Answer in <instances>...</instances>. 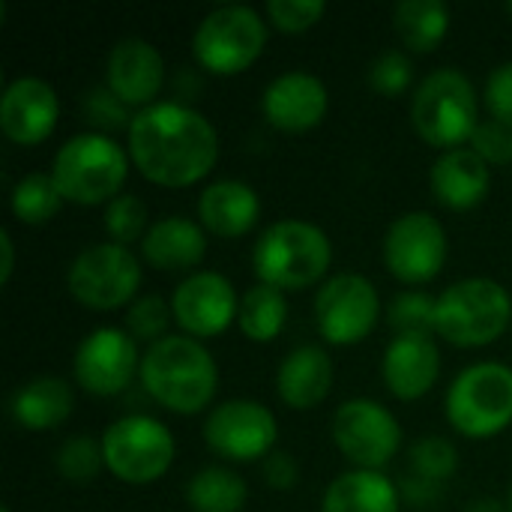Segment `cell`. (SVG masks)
I'll return each mask as SVG.
<instances>
[{
    "mask_svg": "<svg viewBox=\"0 0 512 512\" xmlns=\"http://www.w3.org/2000/svg\"><path fill=\"white\" fill-rule=\"evenodd\" d=\"M444 408L450 426L465 438H495L512 423V369L495 360L462 369Z\"/></svg>",
    "mask_w": 512,
    "mask_h": 512,
    "instance_id": "7",
    "label": "cell"
},
{
    "mask_svg": "<svg viewBox=\"0 0 512 512\" xmlns=\"http://www.w3.org/2000/svg\"><path fill=\"white\" fill-rule=\"evenodd\" d=\"M264 480H267V486H273V489H294L297 486V480H300V465H297V459L291 456V453H285V450H273L267 459H264Z\"/></svg>",
    "mask_w": 512,
    "mask_h": 512,
    "instance_id": "42",
    "label": "cell"
},
{
    "mask_svg": "<svg viewBox=\"0 0 512 512\" xmlns=\"http://www.w3.org/2000/svg\"><path fill=\"white\" fill-rule=\"evenodd\" d=\"M330 108L327 84L306 69H291L276 75L261 93L264 117L282 132H306L324 120Z\"/></svg>",
    "mask_w": 512,
    "mask_h": 512,
    "instance_id": "19",
    "label": "cell"
},
{
    "mask_svg": "<svg viewBox=\"0 0 512 512\" xmlns=\"http://www.w3.org/2000/svg\"><path fill=\"white\" fill-rule=\"evenodd\" d=\"M510 12H512V3H510Z\"/></svg>",
    "mask_w": 512,
    "mask_h": 512,
    "instance_id": "47",
    "label": "cell"
},
{
    "mask_svg": "<svg viewBox=\"0 0 512 512\" xmlns=\"http://www.w3.org/2000/svg\"><path fill=\"white\" fill-rule=\"evenodd\" d=\"M333 360L321 345H300L279 363L276 390L279 399L294 411H309L321 405L333 387Z\"/></svg>",
    "mask_w": 512,
    "mask_h": 512,
    "instance_id": "23",
    "label": "cell"
},
{
    "mask_svg": "<svg viewBox=\"0 0 512 512\" xmlns=\"http://www.w3.org/2000/svg\"><path fill=\"white\" fill-rule=\"evenodd\" d=\"M267 45V24L249 3H222L210 9L195 33L192 51L198 63L216 75H234L252 66Z\"/></svg>",
    "mask_w": 512,
    "mask_h": 512,
    "instance_id": "8",
    "label": "cell"
},
{
    "mask_svg": "<svg viewBox=\"0 0 512 512\" xmlns=\"http://www.w3.org/2000/svg\"><path fill=\"white\" fill-rule=\"evenodd\" d=\"M198 216L210 234L231 240L255 228L261 216V198L246 180L222 177L204 186L198 195Z\"/></svg>",
    "mask_w": 512,
    "mask_h": 512,
    "instance_id": "21",
    "label": "cell"
},
{
    "mask_svg": "<svg viewBox=\"0 0 512 512\" xmlns=\"http://www.w3.org/2000/svg\"><path fill=\"white\" fill-rule=\"evenodd\" d=\"M411 123L417 135L441 150H456L471 141L480 126L477 90L456 66L429 72L411 96Z\"/></svg>",
    "mask_w": 512,
    "mask_h": 512,
    "instance_id": "6",
    "label": "cell"
},
{
    "mask_svg": "<svg viewBox=\"0 0 512 512\" xmlns=\"http://www.w3.org/2000/svg\"><path fill=\"white\" fill-rule=\"evenodd\" d=\"M512 321L510 291L489 276H468L438 294L435 333L459 348H480L504 336Z\"/></svg>",
    "mask_w": 512,
    "mask_h": 512,
    "instance_id": "4",
    "label": "cell"
},
{
    "mask_svg": "<svg viewBox=\"0 0 512 512\" xmlns=\"http://www.w3.org/2000/svg\"><path fill=\"white\" fill-rule=\"evenodd\" d=\"M486 108L495 120L512 126V60L495 66L486 78Z\"/></svg>",
    "mask_w": 512,
    "mask_h": 512,
    "instance_id": "40",
    "label": "cell"
},
{
    "mask_svg": "<svg viewBox=\"0 0 512 512\" xmlns=\"http://www.w3.org/2000/svg\"><path fill=\"white\" fill-rule=\"evenodd\" d=\"M429 183L444 207L471 210L489 195L492 171L471 147H456V150H444L435 159L429 171Z\"/></svg>",
    "mask_w": 512,
    "mask_h": 512,
    "instance_id": "22",
    "label": "cell"
},
{
    "mask_svg": "<svg viewBox=\"0 0 512 512\" xmlns=\"http://www.w3.org/2000/svg\"><path fill=\"white\" fill-rule=\"evenodd\" d=\"M411 468H414V474H420L426 480L447 483L459 468V453L447 438L426 435L411 444Z\"/></svg>",
    "mask_w": 512,
    "mask_h": 512,
    "instance_id": "35",
    "label": "cell"
},
{
    "mask_svg": "<svg viewBox=\"0 0 512 512\" xmlns=\"http://www.w3.org/2000/svg\"><path fill=\"white\" fill-rule=\"evenodd\" d=\"M174 318V309L168 300H162L159 294H141L129 303L126 312V333L135 342H159L168 336V324Z\"/></svg>",
    "mask_w": 512,
    "mask_h": 512,
    "instance_id": "32",
    "label": "cell"
},
{
    "mask_svg": "<svg viewBox=\"0 0 512 512\" xmlns=\"http://www.w3.org/2000/svg\"><path fill=\"white\" fill-rule=\"evenodd\" d=\"M399 486L381 471H348L336 477L321 501V512H399Z\"/></svg>",
    "mask_w": 512,
    "mask_h": 512,
    "instance_id": "26",
    "label": "cell"
},
{
    "mask_svg": "<svg viewBox=\"0 0 512 512\" xmlns=\"http://www.w3.org/2000/svg\"><path fill=\"white\" fill-rule=\"evenodd\" d=\"M171 309L186 336L210 339L231 327L240 312V300L228 276L216 270H195L174 288Z\"/></svg>",
    "mask_w": 512,
    "mask_h": 512,
    "instance_id": "16",
    "label": "cell"
},
{
    "mask_svg": "<svg viewBox=\"0 0 512 512\" xmlns=\"http://www.w3.org/2000/svg\"><path fill=\"white\" fill-rule=\"evenodd\" d=\"M60 117L57 90L39 75H18L6 84L0 96V129L15 144L45 141Z\"/></svg>",
    "mask_w": 512,
    "mask_h": 512,
    "instance_id": "17",
    "label": "cell"
},
{
    "mask_svg": "<svg viewBox=\"0 0 512 512\" xmlns=\"http://www.w3.org/2000/svg\"><path fill=\"white\" fill-rule=\"evenodd\" d=\"M279 423L270 408L255 399H231L216 405L204 420V441L216 456L231 462H255L273 453Z\"/></svg>",
    "mask_w": 512,
    "mask_h": 512,
    "instance_id": "13",
    "label": "cell"
},
{
    "mask_svg": "<svg viewBox=\"0 0 512 512\" xmlns=\"http://www.w3.org/2000/svg\"><path fill=\"white\" fill-rule=\"evenodd\" d=\"M138 375L147 396L174 414L204 411L219 390V366L201 339L192 336L168 333L147 345Z\"/></svg>",
    "mask_w": 512,
    "mask_h": 512,
    "instance_id": "2",
    "label": "cell"
},
{
    "mask_svg": "<svg viewBox=\"0 0 512 512\" xmlns=\"http://www.w3.org/2000/svg\"><path fill=\"white\" fill-rule=\"evenodd\" d=\"M105 468L129 486L156 483L174 462V435L165 423L147 414H126L114 420L102 438Z\"/></svg>",
    "mask_w": 512,
    "mask_h": 512,
    "instance_id": "9",
    "label": "cell"
},
{
    "mask_svg": "<svg viewBox=\"0 0 512 512\" xmlns=\"http://www.w3.org/2000/svg\"><path fill=\"white\" fill-rule=\"evenodd\" d=\"M381 375L396 399L411 402L426 396L441 375V351L435 339L420 333L393 336L381 360Z\"/></svg>",
    "mask_w": 512,
    "mask_h": 512,
    "instance_id": "20",
    "label": "cell"
},
{
    "mask_svg": "<svg viewBox=\"0 0 512 512\" xmlns=\"http://www.w3.org/2000/svg\"><path fill=\"white\" fill-rule=\"evenodd\" d=\"M411 78H414V63H411V57H408L405 51H399V48L381 51V54L372 60V66H369V84H372V90H378V93H384V96H399V93H405L408 84H411Z\"/></svg>",
    "mask_w": 512,
    "mask_h": 512,
    "instance_id": "36",
    "label": "cell"
},
{
    "mask_svg": "<svg viewBox=\"0 0 512 512\" xmlns=\"http://www.w3.org/2000/svg\"><path fill=\"white\" fill-rule=\"evenodd\" d=\"M465 512H507V507H504V501H498V498H474V501L465 507Z\"/></svg>",
    "mask_w": 512,
    "mask_h": 512,
    "instance_id": "44",
    "label": "cell"
},
{
    "mask_svg": "<svg viewBox=\"0 0 512 512\" xmlns=\"http://www.w3.org/2000/svg\"><path fill=\"white\" fill-rule=\"evenodd\" d=\"M333 261L330 237L306 219H279L264 228L252 249L258 282L279 291H303L324 279Z\"/></svg>",
    "mask_w": 512,
    "mask_h": 512,
    "instance_id": "3",
    "label": "cell"
},
{
    "mask_svg": "<svg viewBox=\"0 0 512 512\" xmlns=\"http://www.w3.org/2000/svg\"><path fill=\"white\" fill-rule=\"evenodd\" d=\"M240 330L246 339L252 342H273L285 321H288V300L285 291L273 288V285H252L246 288V294L240 297V312H237Z\"/></svg>",
    "mask_w": 512,
    "mask_h": 512,
    "instance_id": "29",
    "label": "cell"
},
{
    "mask_svg": "<svg viewBox=\"0 0 512 512\" xmlns=\"http://www.w3.org/2000/svg\"><path fill=\"white\" fill-rule=\"evenodd\" d=\"M333 444L360 471H381L402 450L399 420L375 399H348L336 408Z\"/></svg>",
    "mask_w": 512,
    "mask_h": 512,
    "instance_id": "11",
    "label": "cell"
},
{
    "mask_svg": "<svg viewBox=\"0 0 512 512\" xmlns=\"http://www.w3.org/2000/svg\"><path fill=\"white\" fill-rule=\"evenodd\" d=\"M63 195L51 177V171H30L21 180H15L12 186V213L18 222L24 225H42L48 219H54L63 207Z\"/></svg>",
    "mask_w": 512,
    "mask_h": 512,
    "instance_id": "30",
    "label": "cell"
},
{
    "mask_svg": "<svg viewBox=\"0 0 512 512\" xmlns=\"http://www.w3.org/2000/svg\"><path fill=\"white\" fill-rule=\"evenodd\" d=\"M393 24L408 51H432L450 30V6L444 0H399Z\"/></svg>",
    "mask_w": 512,
    "mask_h": 512,
    "instance_id": "27",
    "label": "cell"
},
{
    "mask_svg": "<svg viewBox=\"0 0 512 512\" xmlns=\"http://www.w3.org/2000/svg\"><path fill=\"white\" fill-rule=\"evenodd\" d=\"M246 498V480L222 465H207L186 483V504L192 512H240Z\"/></svg>",
    "mask_w": 512,
    "mask_h": 512,
    "instance_id": "28",
    "label": "cell"
},
{
    "mask_svg": "<svg viewBox=\"0 0 512 512\" xmlns=\"http://www.w3.org/2000/svg\"><path fill=\"white\" fill-rule=\"evenodd\" d=\"M84 117L99 132V129H123V126L129 129V123H132L135 114H129V105L120 102L108 90V84H105V87H93V90L84 93Z\"/></svg>",
    "mask_w": 512,
    "mask_h": 512,
    "instance_id": "37",
    "label": "cell"
},
{
    "mask_svg": "<svg viewBox=\"0 0 512 512\" xmlns=\"http://www.w3.org/2000/svg\"><path fill=\"white\" fill-rule=\"evenodd\" d=\"M54 462H57V471L63 480H69L75 486H87L102 471L105 456H102V444H96L90 435H72L60 444Z\"/></svg>",
    "mask_w": 512,
    "mask_h": 512,
    "instance_id": "31",
    "label": "cell"
},
{
    "mask_svg": "<svg viewBox=\"0 0 512 512\" xmlns=\"http://www.w3.org/2000/svg\"><path fill=\"white\" fill-rule=\"evenodd\" d=\"M105 78H108V90L120 102L141 111L156 102L165 84V60L150 39L123 36L108 51Z\"/></svg>",
    "mask_w": 512,
    "mask_h": 512,
    "instance_id": "18",
    "label": "cell"
},
{
    "mask_svg": "<svg viewBox=\"0 0 512 512\" xmlns=\"http://www.w3.org/2000/svg\"><path fill=\"white\" fill-rule=\"evenodd\" d=\"M72 372L87 393L117 396L132 384L135 372H141L138 342L120 327H96L81 339Z\"/></svg>",
    "mask_w": 512,
    "mask_h": 512,
    "instance_id": "15",
    "label": "cell"
},
{
    "mask_svg": "<svg viewBox=\"0 0 512 512\" xmlns=\"http://www.w3.org/2000/svg\"><path fill=\"white\" fill-rule=\"evenodd\" d=\"M69 294L87 309H117L129 303L141 288V264L129 246L114 240L81 249L66 270Z\"/></svg>",
    "mask_w": 512,
    "mask_h": 512,
    "instance_id": "10",
    "label": "cell"
},
{
    "mask_svg": "<svg viewBox=\"0 0 512 512\" xmlns=\"http://www.w3.org/2000/svg\"><path fill=\"white\" fill-rule=\"evenodd\" d=\"M0 512H12V510H9V507H0Z\"/></svg>",
    "mask_w": 512,
    "mask_h": 512,
    "instance_id": "46",
    "label": "cell"
},
{
    "mask_svg": "<svg viewBox=\"0 0 512 512\" xmlns=\"http://www.w3.org/2000/svg\"><path fill=\"white\" fill-rule=\"evenodd\" d=\"M384 261H387L390 273L408 285L432 282L444 270V261H447L444 225L426 210L402 213L387 228Z\"/></svg>",
    "mask_w": 512,
    "mask_h": 512,
    "instance_id": "14",
    "label": "cell"
},
{
    "mask_svg": "<svg viewBox=\"0 0 512 512\" xmlns=\"http://www.w3.org/2000/svg\"><path fill=\"white\" fill-rule=\"evenodd\" d=\"M141 255L156 270H195L207 255V234L186 216H165L144 234Z\"/></svg>",
    "mask_w": 512,
    "mask_h": 512,
    "instance_id": "24",
    "label": "cell"
},
{
    "mask_svg": "<svg viewBox=\"0 0 512 512\" xmlns=\"http://www.w3.org/2000/svg\"><path fill=\"white\" fill-rule=\"evenodd\" d=\"M435 306H438V297H429L423 291H402L390 303L387 321L396 330V336H405V333L432 336V330H435Z\"/></svg>",
    "mask_w": 512,
    "mask_h": 512,
    "instance_id": "34",
    "label": "cell"
},
{
    "mask_svg": "<svg viewBox=\"0 0 512 512\" xmlns=\"http://www.w3.org/2000/svg\"><path fill=\"white\" fill-rule=\"evenodd\" d=\"M129 174V153L105 132H78L60 144L51 177L66 201L102 204L120 195Z\"/></svg>",
    "mask_w": 512,
    "mask_h": 512,
    "instance_id": "5",
    "label": "cell"
},
{
    "mask_svg": "<svg viewBox=\"0 0 512 512\" xmlns=\"http://www.w3.org/2000/svg\"><path fill=\"white\" fill-rule=\"evenodd\" d=\"M105 231L120 246L144 240V234L150 231V225H147V204L138 195H132V192H120L105 207Z\"/></svg>",
    "mask_w": 512,
    "mask_h": 512,
    "instance_id": "33",
    "label": "cell"
},
{
    "mask_svg": "<svg viewBox=\"0 0 512 512\" xmlns=\"http://www.w3.org/2000/svg\"><path fill=\"white\" fill-rule=\"evenodd\" d=\"M72 408H75V393L69 381L57 375L30 378L9 399V414L15 417V423L33 432L60 426L63 420H69Z\"/></svg>",
    "mask_w": 512,
    "mask_h": 512,
    "instance_id": "25",
    "label": "cell"
},
{
    "mask_svg": "<svg viewBox=\"0 0 512 512\" xmlns=\"http://www.w3.org/2000/svg\"><path fill=\"white\" fill-rule=\"evenodd\" d=\"M399 495L402 501H408L414 510H429V507H438L441 498H444V483H435V480H426L420 474H411L402 480L399 486Z\"/></svg>",
    "mask_w": 512,
    "mask_h": 512,
    "instance_id": "41",
    "label": "cell"
},
{
    "mask_svg": "<svg viewBox=\"0 0 512 512\" xmlns=\"http://www.w3.org/2000/svg\"><path fill=\"white\" fill-rule=\"evenodd\" d=\"M0 282L6 285L12 279V270H15V243H12V234L9 231H0Z\"/></svg>",
    "mask_w": 512,
    "mask_h": 512,
    "instance_id": "43",
    "label": "cell"
},
{
    "mask_svg": "<svg viewBox=\"0 0 512 512\" xmlns=\"http://www.w3.org/2000/svg\"><path fill=\"white\" fill-rule=\"evenodd\" d=\"M507 507H510V512H512V489H510V501H507Z\"/></svg>",
    "mask_w": 512,
    "mask_h": 512,
    "instance_id": "45",
    "label": "cell"
},
{
    "mask_svg": "<svg viewBox=\"0 0 512 512\" xmlns=\"http://www.w3.org/2000/svg\"><path fill=\"white\" fill-rule=\"evenodd\" d=\"M129 159L159 186H192L219 159L216 126L186 102L165 99L135 111L129 123Z\"/></svg>",
    "mask_w": 512,
    "mask_h": 512,
    "instance_id": "1",
    "label": "cell"
},
{
    "mask_svg": "<svg viewBox=\"0 0 512 512\" xmlns=\"http://www.w3.org/2000/svg\"><path fill=\"white\" fill-rule=\"evenodd\" d=\"M327 12L324 0H270L267 3V15L270 21L285 30V33H303L312 24L321 21V15Z\"/></svg>",
    "mask_w": 512,
    "mask_h": 512,
    "instance_id": "39",
    "label": "cell"
},
{
    "mask_svg": "<svg viewBox=\"0 0 512 512\" xmlns=\"http://www.w3.org/2000/svg\"><path fill=\"white\" fill-rule=\"evenodd\" d=\"M381 318V297L372 279L336 273L315 294V324L330 345L363 342Z\"/></svg>",
    "mask_w": 512,
    "mask_h": 512,
    "instance_id": "12",
    "label": "cell"
},
{
    "mask_svg": "<svg viewBox=\"0 0 512 512\" xmlns=\"http://www.w3.org/2000/svg\"><path fill=\"white\" fill-rule=\"evenodd\" d=\"M471 150L486 162V165H504L512 162V126L489 117L480 120V126L471 135Z\"/></svg>",
    "mask_w": 512,
    "mask_h": 512,
    "instance_id": "38",
    "label": "cell"
}]
</instances>
